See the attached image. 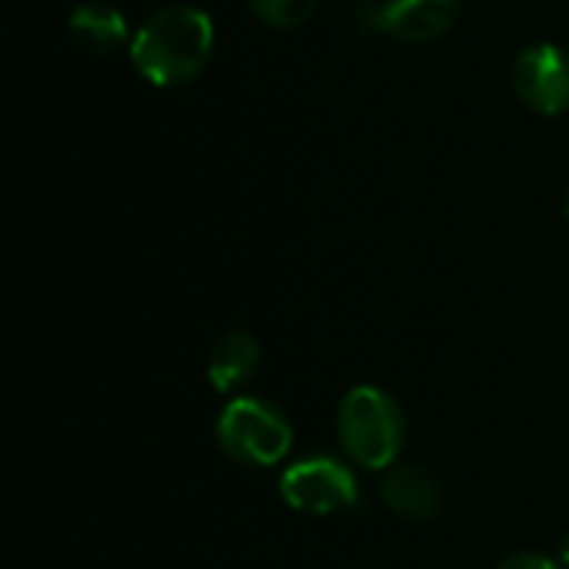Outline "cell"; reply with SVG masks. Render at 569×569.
<instances>
[{"mask_svg":"<svg viewBox=\"0 0 569 569\" xmlns=\"http://www.w3.org/2000/svg\"><path fill=\"white\" fill-rule=\"evenodd\" d=\"M213 57V23L203 10L173 3L157 10L133 37L130 60L153 87H183Z\"/></svg>","mask_w":569,"mask_h":569,"instance_id":"1","label":"cell"},{"mask_svg":"<svg viewBox=\"0 0 569 569\" xmlns=\"http://www.w3.org/2000/svg\"><path fill=\"white\" fill-rule=\"evenodd\" d=\"M403 410L400 403L370 383L353 387L337 410V433L347 457L367 470H390L403 450Z\"/></svg>","mask_w":569,"mask_h":569,"instance_id":"2","label":"cell"},{"mask_svg":"<svg viewBox=\"0 0 569 569\" xmlns=\"http://www.w3.org/2000/svg\"><path fill=\"white\" fill-rule=\"evenodd\" d=\"M217 443L240 467H273L290 453L293 427L273 403L233 397L217 417Z\"/></svg>","mask_w":569,"mask_h":569,"instance_id":"3","label":"cell"},{"mask_svg":"<svg viewBox=\"0 0 569 569\" xmlns=\"http://www.w3.org/2000/svg\"><path fill=\"white\" fill-rule=\"evenodd\" d=\"M280 497L303 517H333L357 507V477L333 457H307L283 470Z\"/></svg>","mask_w":569,"mask_h":569,"instance_id":"4","label":"cell"},{"mask_svg":"<svg viewBox=\"0 0 569 569\" xmlns=\"http://www.w3.org/2000/svg\"><path fill=\"white\" fill-rule=\"evenodd\" d=\"M460 0H377L363 7L360 23L403 43H430L453 30Z\"/></svg>","mask_w":569,"mask_h":569,"instance_id":"5","label":"cell"},{"mask_svg":"<svg viewBox=\"0 0 569 569\" xmlns=\"http://www.w3.org/2000/svg\"><path fill=\"white\" fill-rule=\"evenodd\" d=\"M513 90L520 100L543 113L560 117L569 110V53L557 43L527 47L513 63Z\"/></svg>","mask_w":569,"mask_h":569,"instance_id":"6","label":"cell"},{"mask_svg":"<svg viewBox=\"0 0 569 569\" xmlns=\"http://www.w3.org/2000/svg\"><path fill=\"white\" fill-rule=\"evenodd\" d=\"M380 500L387 503L390 513L413 520V523L437 520L443 510V490L437 477L413 463H393L390 470H383Z\"/></svg>","mask_w":569,"mask_h":569,"instance_id":"7","label":"cell"},{"mask_svg":"<svg viewBox=\"0 0 569 569\" xmlns=\"http://www.w3.org/2000/svg\"><path fill=\"white\" fill-rule=\"evenodd\" d=\"M260 370V343L247 330L223 333L207 357V380L217 393L243 390Z\"/></svg>","mask_w":569,"mask_h":569,"instance_id":"8","label":"cell"},{"mask_svg":"<svg viewBox=\"0 0 569 569\" xmlns=\"http://www.w3.org/2000/svg\"><path fill=\"white\" fill-rule=\"evenodd\" d=\"M70 37L87 53H110L127 40V20L113 3H80L70 10Z\"/></svg>","mask_w":569,"mask_h":569,"instance_id":"9","label":"cell"},{"mask_svg":"<svg viewBox=\"0 0 569 569\" xmlns=\"http://www.w3.org/2000/svg\"><path fill=\"white\" fill-rule=\"evenodd\" d=\"M253 13L277 30H293L307 23L317 10V0H250Z\"/></svg>","mask_w":569,"mask_h":569,"instance_id":"10","label":"cell"},{"mask_svg":"<svg viewBox=\"0 0 569 569\" xmlns=\"http://www.w3.org/2000/svg\"><path fill=\"white\" fill-rule=\"evenodd\" d=\"M497 569H560L547 553H513Z\"/></svg>","mask_w":569,"mask_h":569,"instance_id":"11","label":"cell"},{"mask_svg":"<svg viewBox=\"0 0 569 569\" xmlns=\"http://www.w3.org/2000/svg\"><path fill=\"white\" fill-rule=\"evenodd\" d=\"M560 560L569 567V533L563 537V543H560Z\"/></svg>","mask_w":569,"mask_h":569,"instance_id":"12","label":"cell"},{"mask_svg":"<svg viewBox=\"0 0 569 569\" xmlns=\"http://www.w3.org/2000/svg\"><path fill=\"white\" fill-rule=\"evenodd\" d=\"M567 220H569V193H567Z\"/></svg>","mask_w":569,"mask_h":569,"instance_id":"13","label":"cell"}]
</instances>
